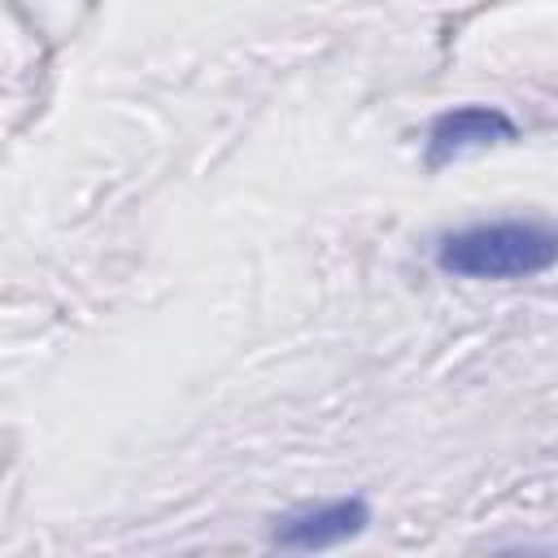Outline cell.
I'll return each mask as SVG.
<instances>
[{"label":"cell","mask_w":558,"mask_h":558,"mask_svg":"<svg viewBox=\"0 0 558 558\" xmlns=\"http://www.w3.org/2000/svg\"><path fill=\"white\" fill-rule=\"evenodd\" d=\"M519 135V122L497 109V105H458L432 118L427 140H423V161L427 170H440L466 153L493 148V144H510Z\"/></svg>","instance_id":"obj_2"},{"label":"cell","mask_w":558,"mask_h":558,"mask_svg":"<svg viewBox=\"0 0 558 558\" xmlns=\"http://www.w3.org/2000/svg\"><path fill=\"white\" fill-rule=\"evenodd\" d=\"M371 527V501L366 497H331L318 506H301L288 510L283 519H275V545L279 549H296V554H318V549H336L344 541H357Z\"/></svg>","instance_id":"obj_3"},{"label":"cell","mask_w":558,"mask_h":558,"mask_svg":"<svg viewBox=\"0 0 558 558\" xmlns=\"http://www.w3.org/2000/svg\"><path fill=\"white\" fill-rule=\"evenodd\" d=\"M436 266L453 279H532L558 266V222L488 218L436 240Z\"/></svg>","instance_id":"obj_1"}]
</instances>
